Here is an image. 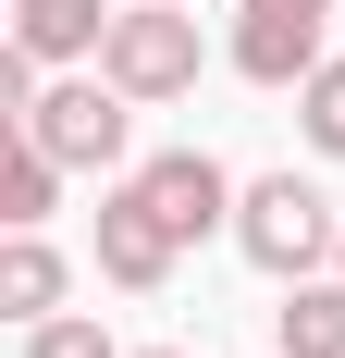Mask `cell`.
I'll list each match as a JSON object with an SVG mask.
<instances>
[{"mask_svg":"<svg viewBox=\"0 0 345 358\" xmlns=\"http://www.w3.org/2000/svg\"><path fill=\"white\" fill-rule=\"evenodd\" d=\"M99 74H111L136 111L185 99V87H198V13H185V0H124L111 37H99Z\"/></svg>","mask_w":345,"mask_h":358,"instance_id":"obj_1","label":"cell"},{"mask_svg":"<svg viewBox=\"0 0 345 358\" xmlns=\"http://www.w3.org/2000/svg\"><path fill=\"white\" fill-rule=\"evenodd\" d=\"M333 235H345L333 198H321V185H296V173H259V185L235 198V248L259 259L272 285H309L321 259H333Z\"/></svg>","mask_w":345,"mask_h":358,"instance_id":"obj_2","label":"cell"},{"mask_svg":"<svg viewBox=\"0 0 345 358\" xmlns=\"http://www.w3.org/2000/svg\"><path fill=\"white\" fill-rule=\"evenodd\" d=\"M25 136L62 148L74 173H111V161H124V136H136V99H124L111 74H74V87H37V99H25Z\"/></svg>","mask_w":345,"mask_h":358,"instance_id":"obj_3","label":"cell"},{"mask_svg":"<svg viewBox=\"0 0 345 358\" xmlns=\"http://www.w3.org/2000/svg\"><path fill=\"white\" fill-rule=\"evenodd\" d=\"M333 0H235V74L247 87H309Z\"/></svg>","mask_w":345,"mask_h":358,"instance_id":"obj_4","label":"cell"},{"mask_svg":"<svg viewBox=\"0 0 345 358\" xmlns=\"http://www.w3.org/2000/svg\"><path fill=\"white\" fill-rule=\"evenodd\" d=\"M148 198V210L172 222V235H185V248H198V235H222V222H235V173H222V161H210V148H161V161H136V173H124Z\"/></svg>","mask_w":345,"mask_h":358,"instance_id":"obj_5","label":"cell"},{"mask_svg":"<svg viewBox=\"0 0 345 358\" xmlns=\"http://www.w3.org/2000/svg\"><path fill=\"white\" fill-rule=\"evenodd\" d=\"M172 259H185V235L148 210L136 185H111V198H99V272H111L124 296H161V285H172Z\"/></svg>","mask_w":345,"mask_h":358,"instance_id":"obj_6","label":"cell"},{"mask_svg":"<svg viewBox=\"0 0 345 358\" xmlns=\"http://www.w3.org/2000/svg\"><path fill=\"white\" fill-rule=\"evenodd\" d=\"M99 37H111L99 0H25V13H13V50H25V62H99Z\"/></svg>","mask_w":345,"mask_h":358,"instance_id":"obj_7","label":"cell"},{"mask_svg":"<svg viewBox=\"0 0 345 358\" xmlns=\"http://www.w3.org/2000/svg\"><path fill=\"white\" fill-rule=\"evenodd\" d=\"M62 248H50V235H37V222H13V248H0V309H13V322H50V309H62Z\"/></svg>","mask_w":345,"mask_h":358,"instance_id":"obj_8","label":"cell"},{"mask_svg":"<svg viewBox=\"0 0 345 358\" xmlns=\"http://www.w3.org/2000/svg\"><path fill=\"white\" fill-rule=\"evenodd\" d=\"M284 358H345V272H309L284 296Z\"/></svg>","mask_w":345,"mask_h":358,"instance_id":"obj_9","label":"cell"},{"mask_svg":"<svg viewBox=\"0 0 345 358\" xmlns=\"http://www.w3.org/2000/svg\"><path fill=\"white\" fill-rule=\"evenodd\" d=\"M62 148H37L25 124H13V173H0V222H50V198H62Z\"/></svg>","mask_w":345,"mask_h":358,"instance_id":"obj_10","label":"cell"},{"mask_svg":"<svg viewBox=\"0 0 345 358\" xmlns=\"http://www.w3.org/2000/svg\"><path fill=\"white\" fill-rule=\"evenodd\" d=\"M296 111H309V148H321V161H345V62H321L309 87H296Z\"/></svg>","mask_w":345,"mask_h":358,"instance_id":"obj_11","label":"cell"},{"mask_svg":"<svg viewBox=\"0 0 345 358\" xmlns=\"http://www.w3.org/2000/svg\"><path fill=\"white\" fill-rule=\"evenodd\" d=\"M25 358H124L99 322H74V309H50V322H25Z\"/></svg>","mask_w":345,"mask_h":358,"instance_id":"obj_12","label":"cell"},{"mask_svg":"<svg viewBox=\"0 0 345 358\" xmlns=\"http://www.w3.org/2000/svg\"><path fill=\"white\" fill-rule=\"evenodd\" d=\"M136 358H185V346H136Z\"/></svg>","mask_w":345,"mask_h":358,"instance_id":"obj_13","label":"cell"},{"mask_svg":"<svg viewBox=\"0 0 345 358\" xmlns=\"http://www.w3.org/2000/svg\"><path fill=\"white\" fill-rule=\"evenodd\" d=\"M333 272H345V235H333Z\"/></svg>","mask_w":345,"mask_h":358,"instance_id":"obj_14","label":"cell"}]
</instances>
